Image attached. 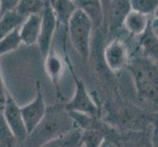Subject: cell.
I'll return each instance as SVG.
<instances>
[{
	"instance_id": "obj_6",
	"label": "cell",
	"mask_w": 158,
	"mask_h": 147,
	"mask_svg": "<svg viewBox=\"0 0 158 147\" xmlns=\"http://www.w3.org/2000/svg\"><path fill=\"white\" fill-rule=\"evenodd\" d=\"M41 23H40V36L36 44L41 52L43 58H46L48 53L52 49V42L55 35V31L58 26V21L54 11L51 8L48 0H45L44 7H43L42 13L40 15Z\"/></svg>"
},
{
	"instance_id": "obj_19",
	"label": "cell",
	"mask_w": 158,
	"mask_h": 147,
	"mask_svg": "<svg viewBox=\"0 0 158 147\" xmlns=\"http://www.w3.org/2000/svg\"><path fill=\"white\" fill-rule=\"evenodd\" d=\"M22 44L20 37V27L12 31L0 39V57L4 54L14 51Z\"/></svg>"
},
{
	"instance_id": "obj_8",
	"label": "cell",
	"mask_w": 158,
	"mask_h": 147,
	"mask_svg": "<svg viewBox=\"0 0 158 147\" xmlns=\"http://www.w3.org/2000/svg\"><path fill=\"white\" fill-rule=\"evenodd\" d=\"M128 46L120 37H115L106 45L104 49V60L109 70L114 73L127 68L130 60Z\"/></svg>"
},
{
	"instance_id": "obj_1",
	"label": "cell",
	"mask_w": 158,
	"mask_h": 147,
	"mask_svg": "<svg viewBox=\"0 0 158 147\" xmlns=\"http://www.w3.org/2000/svg\"><path fill=\"white\" fill-rule=\"evenodd\" d=\"M76 128L73 119L64 109L63 104L47 107L44 118L28 134L23 147H40Z\"/></svg>"
},
{
	"instance_id": "obj_9",
	"label": "cell",
	"mask_w": 158,
	"mask_h": 147,
	"mask_svg": "<svg viewBox=\"0 0 158 147\" xmlns=\"http://www.w3.org/2000/svg\"><path fill=\"white\" fill-rule=\"evenodd\" d=\"M131 12L130 0H111L105 27L110 31H116L123 27L124 20Z\"/></svg>"
},
{
	"instance_id": "obj_11",
	"label": "cell",
	"mask_w": 158,
	"mask_h": 147,
	"mask_svg": "<svg viewBox=\"0 0 158 147\" xmlns=\"http://www.w3.org/2000/svg\"><path fill=\"white\" fill-rule=\"evenodd\" d=\"M151 17L149 19L148 28L145 29L143 35L139 36V49L143 56L157 61V32L151 26Z\"/></svg>"
},
{
	"instance_id": "obj_4",
	"label": "cell",
	"mask_w": 158,
	"mask_h": 147,
	"mask_svg": "<svg viewBox=\"0 0 158 147\" xmlns=\"http://www.w3.org/2000/svg\"><path fill=\"white\" fill-rule=\"evenodd\" d=\"M72 74L75 80V91L73 97L66 103H63L64 109L68 112H77L90 117L98 118L100 115V109L98 105L89 93L85 83L77 78L73 70Z\"/></svg>"
},
{
	"instance_id": "obj_15",
	"label": "cell",
	"mask_w": 158,
	"mask_h": 147,
	"mask_svg": "<svg viewBox=\"0 0 158 147\" xmlns=\"http://www.w3.org/2000/svg\"><path fill=\"white\" fill-rule=\"evenodd\" d=\"M44 60H45V72L48 77H49V79L51 80L53 84H55L58 88L59 80L61 79L64 71L63 59L55 51H53L51 49Z\"/></svg>"
},
{
	"instance_id": "obj_21",
	"label": "cell",
	"mask_w": 158,
	"mask_h": 147,
	"mask_svg": "<svg viewBox=\"0 0 158 147\" xmlns=\"http://www.w3.org/2000/svg\"><path fill=\"white\" fill-rule=\"evenodd\" d=\"M9 91L5 85L3 76H2V69H1V61H0V114H2L4 106L6 104L7 95Z\"/></svg>"
},
{
	"instance_id": "obj_2",
	"label": "cell",
	"mask_w": 158,
	"mask_h": 147,
	"mask_svg": "<svg viewBox=\"0 0 158 147\" xmlns=\"http://www.w3.org/2000/svg\"><path fill=\"white\" fill-rule=\"evenodd\" d=\"M127 69L132 74L139 99L157 106V61L140 55L131 56Z\"/></svg>"
},
{
	"instance_id": "obj_10",
	"label": "cell",
	"mask_w": 158,
	"mask_h": 147,
	"mask_svg": "<svg viewBox=\"0 0 158 147\" xmlns=\"http://www.w3.org/2000/svg\"><path fill=\"white\" fill-rule=\"evenodd\" d=\"M41 15V14H40ZM40 15L28 16L23 24L20 26V37L25 45H34L37 43L40 31L41 17Z\"/></svg>"
},
{
	"instance_id": "obj_18",
	"label": "cell",
	"mask_w": 158,
	"mask_h": 147,
	"mask_svg": "<svg viewBox=\"0 0 158 147\" xmlns=\"http://www.w3.org/2000/svg\"><path fill=\"white\" fill-rule=\"evenodd\" d=\"M44 4L45 0H19L16 11L25 18L30 15H40Z\"/></svg>"
},
{
	"instance_id": "obj_13",
	"label": "cell",
	"mask_w": 158,
	"mask_h": 147,
	"mask_svg": "<svg viewBox=\"0 0 158 147\" xmlns=\"http://www.w3.org/2000/svg\"><path fill=\"white\" fill-rule=\"evenodd\" d=\"M150 17L131 10L124 20L123 27L133 36H139L148 28Z\"/></svg>"
},
{
	"instance_id": "obj_16",
	"label": "cell",
	"mask_w": 158,
	"mask_h": 147,
	"mask_svg": "<svg viewBox=\"0 0 158 147\" xmlns=\"http://www.w3.org/2000/svg\"><path fill=\"white\" fill-rule=\"evenodd\" d=\"M40 147H81V129L76 128Z\"/></svg>"
},
{
	"instance_id": "obj_14",
	"label": "cell",
	"mask_w": 158,
	"mask_h": 147,
	"mask_svg": "<svg viewBox=\"0 0 158 147\" xmlns=\"http://www.w3.org/2000/svg\"><path fill=\"white\" fill-rule=\"evenodd\" d=\"M110 134L109 127L81 129V147H102L106 141V137Z\"/></svg>"
},
{
	"instance_id": "obj_23",
	"label": "cell",
	"mask_w": 158,
	"mask_h": 147,
	"mask_svg": "<svg viewBox=\"0 0 158 147\" xmlns=\"http://www.w3.org/2000/svg\"><path fill=\"white\" fill-rule=\"evenodd\" d=\"M101 7H102V12H103V19H104V27H105V22L107 18V14H108V10L109 6H110L111 0H99Z\"/></svg>"
},
{
	"instance_id": "obj_12",
	"label": "cell",
	"mask_w": 158,
	"mask_h": 147,
	"mask_svg": "<svg viewBox=\"0 0 158 147\" xmlns=\"http://www.w3.org/2000/svg\"><path fill=\"white\" fill-rule=\"evenodd\" d=\"M77 9L81 10L89 16L94 27L99 28L104 26L102 7L99 0H73Z\"/></svg>"
},
{
	"instance_id": "obj_20",
	"label": "cell",
	"mask_w": 158,
	"mask_h": 147,
	"mask_svg": "<svg viewBox=\"0 0 158 147\" xmlns=\"http://www.w3.org/2000/svg\"><path fill=\"white\" fill-rule=\"evenodd\" d=\"M131 10L145 16L155 15L158 6V0H130Z\"/></svg>"
},
{
	"instance_id": "obj_3",
	"label": "cell",
	"mask_w": 158,
	"mask_h": 147,
	"mask_svg": "<svg viewBox=\"0 0 158 147\" xmlns=\"http://www.w3.org/2000/svg\"><path fill=\"white\" fill-rule=\"evenodd\" d=\"M94 24L85 12L76 9L67 24V31L71 43L84 60H88L90 55V37Z\"/></svg>"
},
{
	"instance_id": "obj_5",
	"label": "cell",
	"mask_w": 158,
	"mask_h": 147,
	"mask_svg": "<svg viewBox=\"0 0 158 147\" xmlns=\"http://www.w3.org/2000/svg\"><path fill=\"white\" fill-rule=\"evenodd\" d=\"M20 109L27 133L30 134L44 118L47 110V106L41 90L40 81H36L35 95L34 99L27 105L20 107Z\"/></svg>"
},
{
	"instance_id": "obj_22",
	"label": "cell",
	"mask_w": 158,
	"mask_h": 147,
	"mask_svg": "<svg viewBox=\"0 0 158 147\" xmlns=\"http://www.w3.org/2000/svg\"><path fill=\"white\" fill-rule=\"evenodd\" d=\"M18 4L19 0H0V17L8 12L15 11Z\"/></svg>"
},
{
	"instance_id": "obj_24",
	"label": "cell",
	"mask_w": 158,
	"mask_h": 147,
	"mask_svg": "<svg viewBox=\"0 0 158 147\" xmlns=\"http://www.w3.org/2000/svg\"><path fill=\"white\" fill-rule=\"evenodd\" d=\"M102 147H115V146H114L113 144H112V142H111V141H110V142H104V144H103L102 145Z\"/></svg>"
},
{
	"instance_id": "obj_7",
	"label": "cell",
	"mask_w": 158,
	"mask_h": 147,
	"mask_svg": "<svg viewBox=\"0 0 158 147\" xmlns=\"http://www.w3.org/2000/svg\"><path fill=\"white\" fill-rule=\"evenodd\" d=\"M2 116L7 127L17 139L18 143L21 147H23L25 140L28 137V133H27L23 118H22L20 106L15 101L13 96L10 94V92L7 95L6 104L4 106Z\"/></svg>"
},
{
	"instance_id": "obj_17",
	"label": "cell",
	"mask_w": 158,
	"mask_h": 147,
	"mask_svg": "<svg viewBox=\"0 0 158 147\" xmlns=\"http://www.w3.org/2000/svg\"><path fill=\"white\" fill-rule=\"evenodd\" d=\"M25 19L26 18L20 15L16 10L2 15L0 17V39L15 29L19 28Z\"/></svg>"
}]
</instances>
